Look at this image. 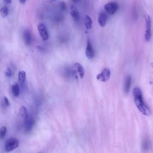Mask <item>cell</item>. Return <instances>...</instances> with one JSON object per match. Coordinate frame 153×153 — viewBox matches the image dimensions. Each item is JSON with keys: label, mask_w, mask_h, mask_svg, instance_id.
I'll use <instances>...</instances> for the list:
<instances>
[{"label": "cell", "mask_w": 153, "mask_h": 153, "mask_svg": "<svg viewBox=\"0 0 153 153\" xmlns=\"http://www.w3.org/2000/svg\"><path fill=\"white\" fill-rule=\"evenodd\" d=\"M3 1L6 4H10L12 2V0H3Z\"/></svg>", "instance_id": "cell-23"}, {"label": "cell", "mask_w": 153, "mask_h": 153, "mask_svg": "<svg viewBox=\"0 0 153 153\" xmlns=\"http://www.w3.org/2000/svg\"><path fill=\"white\" fill-rule=\"evenodd\" d=\"M94 55L95 52L93 48V45L91 44L90 41L88 40L86 49V56L89 59H91L94 57Z\"/></svg>", "instance_id": "cell-8"}, {"label": "cell", "mask_w": 153, "mask_h": 153, "mask_svg": "<svg viewBox=\"0 0 153 153\" xmlns=\"http://www.w3.org/2000/svg\"><path fill=\"white\" fill-rule=\"evenodd\" d=\"M11 91L14 96L18 97L20 94L19 86L18 83H14L11 87Z\"/></svg>", "instance_id": "cell-16"}, {"label": "cell", "mask_w": 153, "mask_h": 153, "mask_svg": "<svg viewBox=\"0 0 153 153\" xmlns=\"http://www.w3.org/2000/svg\"><path fill=\"white\" fill-rule=\"evenodd\" d=\"M69 13L75 22H79L80 20V14L78 9L74 5H71L69 8Z\"/></svg>", "instance_id": "cell-9"}, {"label": "cell", "mask_w": 153, "mask_h": 153, "mask_svg": "<svg viewBox=\"0 0 153 153\" xmlns=\"http://www.w3.org/2000/svg\"><path fill=\"white\" fill-rule=\"evenodd\" d=\"M107 20H108V16L107 14L105 12H101L98 17V23L101 27H104L107 22Z\"/></svg>", "instance_id": "cell-10"}, {"label": "cell", "mask_w": 153, "mask_h": 153, "mask_svg": "<svg viewBox=\"0 0 153 153\" xmlns=\"http://www.w3.org/2000/svg\"><path fill=\"white\" fill-rule=\"evenodd\" d=\"M72 1L74 3H78V1H79V0H72Z\"/></svg>", "instance_id": "cell-25"}, {"label": "cell", "mask_w": 153, "mask_h": 153, "mask_svg": "<svg viewBox=\"0 0 153 153\" xmlns=\"http://www.w3.org/2000/svg\"><path fill=\"white\" fill-rule=\"evenodd\" d=\"M0 12H1V16L3 17V18H5V17L7 16L8 14V13H9L8 8L6 6H4L1 8Z\"/></svg>", "instance_id": "cell-18"}, {"label": "cell", "mask_w": 153, "mask_h": 153, "mask_svg": "<svg viewBox=\"0 0 153 153\" xmlns=\"http://www.w3.org/2000/svg\"><path fill=\"white\" fill-rule=\"evenodd\" d=\"M133 95L134 101L137 109L144 115H150L151 114V111L144 102L141 89L138 87H135L133 90Z\"/></svg>", "instance_id": "cell-1"}, {"label": "cell", "mask_w": 153, "mask_h": 153, "mask_svg": "<svg viewBox=\"0 0 153 153\" xmlns=\"http://www.w3.org/2000/svg\"><path fill=\"white\" fill-rule=\"evenodd\" d=\"M111 76V71L108 68H104L101 73L97 75L96 79L102 82H106L109 80Z\"/></svg>", "instance_id": "cell-4"}, {"label": "cell", "mask_w": 153, "mask_h": 153, "mask_svg": "<svg viewBox=\"0 0 153 153\" xmlns=\"http://www.w3.org/2000/svg\"><path fill=\"white\" fill-rule=\"evenodd\" d=\"M50 1H51V2H53V1H56V0H49Z\"/></svg>", "instance_id": "cell-26"}, {"label": "cell", "mask_w": 153, "mask_h": 153, "mask_svg": "<svg viewBox=\"0 0 153 153\" xmlns=\"http://www.w3.org/2000/svg\"><path fill=\"white\" fill-rule=\"evenodd\" d=\"M34 124V121L33 118L30 116H28L25 119L24 125H23V127L25 132L28 133L31 130L33 127Z\"/></svg>", "instance_id": "cell-7"}, {"label": "cell", "mask_w": 153, "mask_h": 153, "mask_svg": "<svg viewBox=\"0 0 153 153\" xmlns=\"http://www.w3.org/2000/svg\"><path fill=\"white\" fill-rule=\"evenodd\" d=\"M104 8L107 13L110 15H113L118 10V5L115 2H111L105 5Z\"/></svg>", "instance_id": "cell-5"}, {"label": "cell", "mask_w": 153, "mask_h": 153, "mask_svg": "<svg viewBox=\"0 0 153 153\" xmlns=\"http://www.w3.org/2000/svg\"><path fill=\"white\" fill-rule=\"evenodd\" d=\"M3 106H4L5 107H8L9 105H10V103H9V101H8V99L7 97L4 96V98H3Z\"/></svg>", "instance_id": "cell-20"}, {"label": "cell", "mask_w": 153, "mask_h": 153, "mask_svg": "<svg viewBox=\"0 0 153 153\" xmlns=\"http://www.w3.org/2000/svg\"><path fill=\"white\" fill-rule=\"evenodd\" d=\"M74 69L80 77L83 79L85 75V71L83 67L79 63H75L74 64Z\"/></svg>", "instance_id": "cell-11"}, {"label": "cell", "mask_w": 153, "mask_h": 153, "mask_svg": "<svg viewBox=\"0 0 153 153\" xmlns=\"http://www.w3.org/2000/svg\"><path fill=\"white\" fill-rule=\"evenodd\" d=\"M151 67H152V69H153V63H151Z\"/></svg>", "instance_id": "cell-27"}, {"label": "cell", "mask_w": 153, "mask_h": 153, "mask_svg": "<svg viewBox=\"0 0 153 153\" xmlns=\"http://www.w3.org/2000/svg\"><path fill=\"white\" fill-rule=\"evenodd\" d=\"M145 26L146 29L145 32V40L149 42L151 38V20L150 16L148 14H146L145 16Z\"/></svg>", "instance_id": "cell-3"}, {"label": "cell", "mask_w": 153, "mask_h": 153, "mask_svg": "<svg viewBox=\"0 0 153 153\" xmlns=\"http://www.w3.org/2000/svg\"><path fill=\"white\" fill-rule=\"evenodd\" d=\"M19 146V141L15 137H10L8 139L5 144L4 148L6 152H10L16 149Z\"/></svg>", "instance_id": "cell-2"}, {"label": "cell", "mask_w": 153, "mask_h": 153, "mask_svg": "<svg viewBox=\"0 0 153 153\" xmlns=\"http://www.w3.org/2000/svg\"><path fill=\"white\" fill-rule=\"evenodd\" d=\"M26 79V75L25 71H20L18 72V81L21 84H23Z\"/></svg>", "instance_id": "cell-15"}, {"label": "cell", "mask_w": 153, "mask_h": 153, "mask_svg": "<svg viewBox=\"0 0 153 153\" xmlns=\"http://www.w3.org/2000/svg\"><path fill=\"white\" fill-rule=\"evenodd\" d=\"M38 30L41 38L44 41H46L49 39V34L47 31L46 26H45V25L44 23H41L38 25Z\"/></svg>", "instance_id": "cell-6"}, {"label": "cell", "mask_w": 153, "mask_h": 153, "mask_svg": "<svg viewBox=\"0 0 153 153\" xmlns=\"http://www.w3.org/2000/svg\"><path fill=\"white\" fill-rule=\"evenodd\" d=\"M19 1H20V3L23 4H25V3L26 0H19Z\"/></svg>", "instance_id": "cell-24"}, {"label": "cell", "mask_w": 153, "mask_h": 153, "mask_svg": "<svg viewBox=\"0 0 153 153\" xmlns=\"http://www.w3.org/2000/svg\"><path fill=\"white\" fill-rule=\"evenodd\" d=\"M7 133V127L6 126H2L0 129V137H1V139H3L4 137H5Z\"/></svg>", "instance_id": "cell-19"}, {"label": "cell", "mask_w": 153, "mask_h": 153, "mask_svg": "<svg viewBox=\"0 0 153 153\" xmlns=\"http://www.w3.org/2000/svg\"><path fill=\"white\" fill-rule=\"evenodd\" d=\"M84 22V26L87 29H91L92 28L93 22L91 18L89 16H88V15H86L85 16Z\"/></svg>", "instance_id": "cell-14"}, {"label": "cell", "mask_w": 153, "mask_h": 153, "mask_svg": "<svg viewBox=\"0 0 153 153\" xmlns=\"http://www.w3.org/2000/svg\"><path fill=\"white\" fill-rule=\"evenodd\" d=\"M132 83V78L130 75H127L125 79V84H124V91L126 94H128L130 89Z\"/></svg>", "instance_id": "cell-13"}, {"label": "cell", "mask_w": 153, "mask_h": 153, "mask_svg": "<svg viewBox=\"0 0 153 153\" xmlns=\"http://www.w3.org/2000/svg\"><path fill=\"white\" fill-rule=\"evenodd\" d=\"M59 6V7H60V8L61 10L64 11V10H65L66 9V4H65V2H64V1L60 2Z\"/></svg>", "instance_id": "cell-21"}, {"label": "cell", "mask_w": 153, "mask_h": 153, "mask_svg": "<svg viewBox=\"0 0 153 153\" xmlns=\"http://www.w3.org/2000/svg\"><path fill=\"white\" fill-rule=\"evenodd\" d=\"M19 115L22 117L23 118L25 119L28 116V110L25 106H22L19 110Z\"/></svg>", "instance_id": "cell-17"}, {"label": "cell", "mask_w": 153, "mask_h": 153, "mask_svg": "<svg viewBox=\"0 0 153 153\" xmlns=\"http://www.w3.org/2000/svg\"><path fill=\"white\" fill-rule=\"evenodd\" d=\"M5 75L8 76V77H10V76L12 75V71L10 69L7 68L6 71H5Z\"/></svg>", "instance_id": "cell-22"}, {"label": "cell", "mask_w": 153, "mask_h": 153, "mask_svg": "<svg viewBox=\"0 0 153 153\" xmlns=\"http://www.w3.org/2000/svg\"><path fill=\"white\" fill-rule=\"evenodd\" d=\"M23 40L26 45H30L32 42V35L31 33L29 30H25L23 34Z\"/></svg>", "instance_id": "cell-12"}]
</instances>
